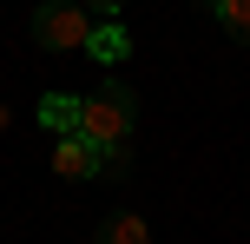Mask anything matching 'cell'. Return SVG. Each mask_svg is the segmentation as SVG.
I'll list each match as a JSON object with an SVG mask.
<instances>
[{
  "mask_svg": "<svg viewBox=\"0 0 250 244\" xmlns=\"http://www.w3.org/2000/svg\"><path fill=\"white\" fill-rule=\"evenodd\" d=\"M79 132H86L92 145H132V132H138V92L132 86H99L92 99H79Z\"/></svg>",
  "mask_w": 250,
  "mask_h": 244,
  "instance_id": "obj_1",
  "label": "cell"
},
{
  "mask_svg": "<svg viewBox=\"0 0 250 244\" xmlns=\"http://www.w3.org/2000/svg\"><path fill=\"white\" fill-rule=\"evenodd\" d=\"M33 40H40V53H86V40H92L86 0H40L33 7Z\"/></svg>",
  "mask_w": 250,
  "mask_h": 244,
  "instance_id": "obj_2",
  "label": "cell"
},
{
  "mask_svg": "<svg viewBox=\"0 0 250 244\" xmlns=\"http://www.w3.org/2000/svg\"><path fill=\"white\" fill-rule=\"evenodd\" d=\"M53 172H60V178H105V145H92L86 132H60Z\"/></svg>",
  "mask_w": 250,
  "mask_h": 244,
  "instance_id": "obj_3",
  "label": "cell"
},
{
  "mask_svg": "<svg viewBox=\"0 0 250 244\" xmlns=\"http://www.w3.org/2000/svg\"><path fill=\"white\" fill-rule=\"evenodd\" d=\"M86 53H92V60H105V66H119L125 53H132V40H125L119 20H99V26H92V40H86Z\"/></svg>",
  "mask_w": 250,
  "mask_h": 244,
  "instance_id": "obj_4",
  "label": "cell"
},
{
  "mask_svg": "<svg viewBox=\"0 0 250 244\" xmlns=\"http://www.w3.org/2000/svg\"><path fill=\"white\" fill-rule=\"evenodd\" d=\"M40 126L46 132H79V99L73 92H46L40 99Z\"/></svg>",
  "mask_w": 250,
  "mask_h": 244,
  "instance_id": "obj_5",
  "label": "cell"
},
{
  "mask_svg": "<svg viewBox=\"0 0 250 244\" xmlns=\"http://www.w3.org/2000/svg\"><path fill=\"white\" fill-rule=\"evenodd\" d=\"M99 244H151V224L138 218V211H112L105 231H99Z\"/></svg>",
  "mask_w": 250,
  "mask_h": 244,
  "instance_id": "obj_6",
  "label": "cell"
},
{
  "mask_svg": "<svg viewBox=\"0 0 250 244\" xmlns=\"http://www.w3.org/2000/svg\"><path fill=\"white\" fill-rule=\"evenodd\" d=\"M204 13H211L224 33H237V40H250V0H198Z\"/></svg>",
  "mask_w": 250,
  "mask_h": 244,
  "instance_id": "obj_7",
  "label": "cell"
},
{
  "mask_svg": "<svg viewBox=\"0 0 250 244\" xmlns=\"http://www.w3.org/2000/svg\"><path fill=\"white\" fill-rule=\"evenodd\" d=\"M92 13H105V20H119V13H125V0H92Z\"/></svg>",
  "mask_w": 250,
  "mask_h": 244,
  "instance_id": "obj_8",
  "label": "cell"
}]
</instances>
